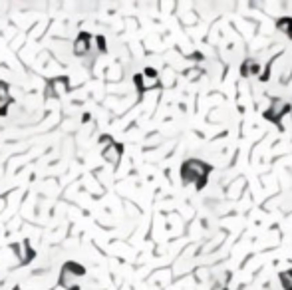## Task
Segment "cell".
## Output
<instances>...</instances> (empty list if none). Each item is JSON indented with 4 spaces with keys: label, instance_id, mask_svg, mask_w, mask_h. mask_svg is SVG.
Returning a JSON list of instances; mask_svg holds the SVG:
<instances>
[{
    "label": "cell",
    "instance_id": "7a4b0ae2",
    "mask_svg": "<svg viewBox=\"0 0 292 290\" xmlns=\"http://www.w3.org/2000/svg\"><path fill=\"white\" fill-rule=\"evenodd\" d=\"M288 112H290V106H288V103H284L282 99H275V101H273V106H270V108L264 112V117H266L268 121L276 123V126H280L282 115L288 113Z\"/></svg>",
    "mask_w": 292,
    "mask_h": 290
},
{
    "label": "cell",
    "instance_id": "ba28073f",
    "mask_svg": "<svg viewBox=\"0 0 292 290\" xmlns=\"http://www.w3.org/2000/svg\"><path fill=\"white\" fill-rule=\"evenodd\" d=\"M280 280H282V284H284V290H292V278H290L286 273L280 274Z\"/></svg>",
    "mask_w": 292,
    "mask_h": 290
},
{
    "label": "cell",
    "instance_id": "52a82bcc",
    "mask_svg": "<svg viewBox=\"0 0 292 290\" xmlns=\"http://www.w3.org/2000/svg\"><path fill=\"white\" fill-rule=\"evenodd\" d=\"M276 26H278L286 36L292 38V18H280L278 22H276Z\"/></svg>",
    "mask_w": 292,
    "mask_h": 290
},
{
    "label": "cell",
    "instance_id": "30bf717a",
    "mask_svg": "<svg viewBox=\"0 0 292 290\" xmlns=\"http://www.w3.org/2000/svg\"><path fill=\"white\" fill-rule=\"evenodd\" d=\"M286 274H288V276H290V278H292V271H288V273H286Z\"/></svg>",
    "mask_w": 292,
    "mask_h": 290
},
{
    "label": "cell",
    "instance_id": "5b68a950",
    "mask_svg": "<svg viewBox=\"0 0 292 290\" xmlns=\"http://www.w3.org/2000/svg\"><path fill=\"white\" fill-rule=\"evenodd\" d=\"M12 248L18 253L20 262H28V260L32 258V248H30V244H28V242H22V244H12Z\"/></svg>",
    "mask_w": 292,
    "mask_h": 290
},
{
    "label": "cell",
    "instance_id": "277c9868",
    "mask_svg": "<svg viewBox=\"0 0 292 290\" xmlns=\"http://www.w3.org/2000/svg\"><path fill=\"white\" fill-rule=\"evenodd\" d=\"M119 157H121V145L112 143V145H108V147H103V159H106L108 163L115 165L119 161Z\"/></svg>",
    "mask_w": 292,
    "mask_h": 290
},
{
    "label": "cell",
    "instance_id": "9c48e42d",
    "mask_svg": "<svg viewBox=\"0 0 292 290\" xmlns=\"http://www.w3.org/2000/svg\"><path fill=\"white\" fill-rule=\"evenodd\" d=\"M8 103H10V99H0V115H2V113H6Z\"/></svg>",
    "mask_w": 292,
    "mask_h": 290
},
{
    "label": "cell",
    "instance_id": "8992f818",
    "mask_svg": "<svg viewBox=\"0 0 292 290\" xmlns=\"http://www.w3.org/2000/svg\"><path fill=\"white\" fill-rule=\"evenodd\" d=\"M250 74H259V64L255 60H246L243 64V76H250Z\"/></svg>",
    "mask_w": 292,
    "mask_h": 290
},
{
    "label": "cell",
    "instance_id": "6da1fadb",
    "mask_svg": "<svg viewBox=\"0 0 292 290\" xmlns=\"http://www.w3.org/2000/svg\"><path fill=\"white\" fill-rule=\"evenodd\" d=\"M209 171H211V165H207V163H203L199 159H189V161H185L183 167H181V179H183L185 185L195 183L197 189H201V187H205V183H207Z\"/></svg>",
    "mask_w": 292,
    "mask_h": 290
},
{
    "label": "cell",
    "instance_id": "3957f363",
    "mask_svg": "<svg viewBox=\"0 0 292 290\" xmlns=\"http://www.w3.org/2000/svg\"><path fill=\"white\" fill-rule=\"evenodd\" d=\"M90 34H86V32H81L80 36H78V40H76V44H74V52L78 54V56H88L90 54V50H92V44H90Z\"/></svg>",
    "mask_w": 292,
    "mask_h": 290
}]
</instances>
